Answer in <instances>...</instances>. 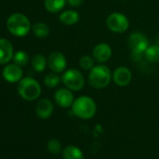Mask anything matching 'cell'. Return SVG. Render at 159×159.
Returning a JSON list of instances; mask_svg holds the SVG:
<instances>
[{"instance_id":"1","label":"cell","mask_w":159,"mask_h":159,"mask_svg":"<svg viewBox=\"0 0 159 159\" xmlns=\"http://www.w3.org/2000/svg\"><path fill=\"white\" fill-rule=\"evenodd\" d=\"M71 111L73 114L83 120H89L97 113V103L89 96H80L75 98Z\"/></svg>"},{"instance_id":"2","label":"cell","mask_w":159,"mask_h":159,"mask_svg":"<svg viewBox=\"0 0 159 159\" xmlns=\"http://www.w3.org/2000/svg\"><path fill=\"white\" fill-rule=\"evenodd\" d=\"M111 80L112 72L105 64L95 65L88 74V83L95 89L106 88L111 84Z\"/></svg>"},{"instance_id":"3","label":"cell","mask_w":159,"mask_h":159,"mask_svg":"<svg viewBox=\"0 0 159 159\" xmlns=\"http://www.w3.org/2000/svg\"><path fill=\"white\" fill-rule=\"evenodd\" d=\"M7 28L15 37H25L32 29L29 19L23 13H14L7 21Z\"/></svg>"},{"instance_id":"4","label":"cell","mask_w":159,"mask_h":159,"mask_svg":"<svg viewBox=\"0 0 159 159\" xmlns=\"http://www.w3.org/2000/svg\"><path fill=\"white\" fill-rule=\"evenodd\" d=\"M18 94L27 101H34L38 99L41 94L40 84L31 77L23 78L18 84Z\"/></svg>"},{"instance_id":"5","label":"cell","mask_w":159,"mask_h":159,"mask_svg":"<svg viewBox=\"0 0 159 159\" xmlns=\"http://www.w3.org/2000/svg\"><path fill=\"white\" fill-rule=\"evenodd\" d=\"M61 77L64 85L71 91H81L85 85V78L79 69L73 67L66 69Z\"/></svg>"},{"instance_id":"6","label":"cell","mask_w":159,"mask_h":159,"mask_svg":"<svg viewBox=\"0 0 159 159\" xmlns=\"http://www.w3.org/2000/svg\"><path fill=\"white\" fill-rule=\"evenodd\" d=\"M129 20L122 12H112L106 19V25L110 31L116 34L125 33L129 28Z\"/></svg>"},{"instance_id":"7","label":"cell","mask_w":159,"mask_h":159,"mask_svg":"<svg viewBox=\"0 0 159 159\" xmlns=\"http://www.w3.org/2000/svg\"><path fill=\"white\" fill-rule=\"evenodd\" d=\"M127 44L131 52L144 53L147 48L150 46L148 38L141 32H133L129 35Z\"/></svg>"},{"instance_id":"8","label":"cell","mask_w":159,"mask_h":159,"mask_svg":"<svg viewBox=\"0 0 159 159\" xmlns=\"http://www.w3.org/2000/svg\"><path fill=\"white\" fill-rule=\"evenodd\" d=\"M47 61H48V66L52 72L59 74V73L64 72L66 69V66H67L66 57L61 52L54 51L51 52L50 55L48 56Z\"/></svg>"},{"instance_id":"9","label":"cell","mask_w":159,"mask_h":159,"mask_svg":"<svg viewBox=\"0 0 159 159\" xmlns=\"http://www.w3.org/2000/svg\"><path fill=\"white\" fill-rule=\"evenodd\" d=\"M112 81L119 87L127 86L132 81V72L125 66H117L112 72Z\"/></svg>"},{"instance_id":"10","label":"cell","mask_w":159,"mask_h":159,"mask_svg":"<svg viewBox=\"0 0 159 159\" xmlns=\"http://www.w3.org/2000/svg\"><path fill=\"white\" fill-rule=\"evenodd\" d=\"M112 55V49L110 44L106 42H100L97 44L92 52V56L98 64L107 63Z\"/></svg>"},{"instance_id":"11","label":"cell","mask_w":159,"mask_h":159,"mask_svg":"<svg viewBox=\"0 0 159 159\" xmlns=\"http://www.w3.org/2000/svg\"><path fill=\"white\" fill-rule=\"evenodd\" d=\"M54 100L56 104L64 109L71 108L75 98L73 95V91L70 89L65 87V88H59L54 93Z\"/></svg>"},{"instance_id":"12","label":"cell","mask_w":159,"mask_h":159,"mask_svg":"<svg viewBox=\"0 0 159 159\" xmlns=\"http://www.w3.org/2000/svg\"><path fill=\"white\" fill-rule=\"evenodd\" d=\"M3 78L9 83H19L23 79V70L16 64H10L3 69Z\"/></svg>"},{"instance_id":"13","label":"cell","mask_w":159,"mask_h":159,"mask_svg":"<svg viewBox=\"0 0 159 159\" xmlns=\"http://www.w3.org/2000/svg\"><path fill=\"white\" fill-rule=\"evenodd\" d=\"M13 47L10 40L0 39V65L9 63L13 58Z\"/></svg>"},{"instance_id":"14","label":"cell","mask_w":159,"mask_h":159,"mask_svg":"<svg viewBox=\"0 0 159 159\" xmlns=\"http://www.w3.org/2000/svg\"><path fill=\"white\" fill-rule=\"evenodd\" d=\"M53 112V104L47 98L39 100L36 105V113L40 119H48Z\"/></svg>"},{"instance_id":"15","label":"cell","mask_w":159,"mask_h":159,"mask_svg":"<svg viewBox=\"0 0 159 159\" xmlns=\"http://www.w3.org/2000/svg\"><path fill=\"white\" fill-rule=\"evenodd\" d=\"M59 21L65 25H74L80 21V13L76 10H66L59 15Z\"/></svg>"},{"instance_id":"16","label":"cell","mask_w":159,"mask_h":159,"mask_svg":"<svg viewBox=\"0 0 159 159\" xmlns=\"http://www.w3.org/2000/svg\"><path fill=\"white\" fill-rule=\"evenodd\" d=\"M62 153L64 159H84V155L82 150L75 145L66 146L63 150Z\"/></svg>"},{"instance_id":"17","label":"cell","mask_w":159,"mask_h":159,"mask_svg":"<svg viewBox=\"0 0 159 159\" xmlns=\"http://www.w3.org/2000/svg\"><path fill=\"white\" fill-rule=\"evenodd\" d=\"M66 4V0H44V7L51 13L62 11Z\"/></svg>"},{"instance_id":"18","label":"cell","mask_w":159,"mask_h":159,"mask_svg":"<svg viewBox=\"0 0 159 159\" xmlns=\"http://www.w3.org/2000/svg\"><path fill=\"white\" fill-rule=\"evenodd\" d=\"M144 58L153 64L159 63V45H150L144 52Z\"/></svg>"},{"instance_id":"19","label":"cell","mask_w":159,"mask_h":159,"mask_svg":"<svg viewBox=\"0 0 159 159\" xmlns=\"http://www.w3.org/2000/svg\"><path fill=\"white\" fill-rule=\"evenodd\" d=\"M31 64H32L34 70H36L37 72H42L45 70L46 66L48 65V61L44 55L38 53V54L33 56Z\"/></svg>"},{"instance_id":"20","label":"cell","mask_w":159,"mask_h":159,"mask_svg":"<svg viewBox=\"0 0 159 159\" xmlns=\"http://www.w3.org/2000/svg\"><path fill=\"white\" fill-rule=\"evenodd\" d=\"M32 31L37 38L44 39L50 34V28L45 23H36L32 25Z\"/></svg>"},{"instance_id":"21","label":"cell","mask_w":159,"mask_h":159,"mask_svg":"<svg viewBox=\"0 0 159 159\" xmlns=\"http://www.w3.org/2000/svg\"><path fill=\"white\" fill-rule=\"evenodd\" d=\"M62 82V77H60L58 75V73L52 72V73H49L44 77L43 83L44 84L49 87V88H55L57 87Z\"/></svg>"},{"instance_id":"22","label":"cell","mask_w":159,"mask_h":159,"mask_svg":"<svg viewBox=\"0 0 159 159\" xmlns=\"http://www.w3.org/2000/svg\"><path fill=\"white\" fill-rule=\"evenodd\" d=\"M95 59L90 55H83L79 60V65L83 70L90 71L95 66Z\"/></svg>"},{"instance_id":"23","label":"cell","mask_w":159,"mask_h":159,"mask_svg":"<svg viewBox=\"0 0 159 159\" xmlns=\"http://www.w3.org/2000/svg\"><path fill=\"white\" fill-rule=\"evenodd\" d=\"M12 59H13L14 64H16V65H18L20 66H25L29 62V56L24 51H18V52H16L14 53Z\"/></svg>"},{"instance_id":"24","label":"cell","mask_w":159,"mask_h":159,"mask_svg":"<svg viewBox=\"0 0 159 159\" xmlns=\"http://www.w3.org/2000/svg\"><path fill=\"white\" fill-rule=\"evenodd\" d=\"M47 149L52 154H59L62 151V144L58 139H52L48 141Z\"/></svg>"},{"instance_id":"25","label":"cell","mask_w":159,"mask_h":159,"mask_svg":"<svg viewBox=\"0 0 159 159\" xmlns=\"http://www.w3.org/2000/svg\"><path fill=\"white\" fill-rule=\"evenodd\" d=\"M84 2V0H66V3L71 8H80Z\"/></svg>"},{"instance_id":"26","label":"cell","mask_w":159,"mask_h":159,"mask_svg":"<svg viewBox=\"0 0 159 159\" xmlns=\"http://www.w3.org/2000/svg\"><path fill=\"white\" fill-rule=\"evenodd\" d=\"M144 57V53L141 52H131L130 54V58L133 62H139L140 61L142 58Z\"/></svg>"},{"instance_id":"27","label":"cell","mask_w":159,"mask_h":159,"mask_svg":"<svg viewBox=\"0 0 159 159\" xmlns=\"http://www.w3.org/2000/svg\"><path fill=\"white\" fill-rule=\"evenodd\" d=\"M121 1H125V0H121Z\"/></svg>"}]
</instances>
